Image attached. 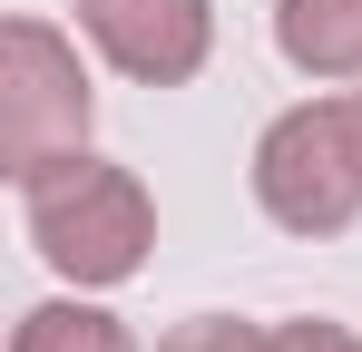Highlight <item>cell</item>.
Wrapping results in <instances>:
<instances>
[{
  "label": "cell",
  "instance_id": "obj_1",
  "mask_svg": "<svg viewBox=\"0 0 362 352\" xmlns=\"http://www.w3.org/2000/svg\"><path fill=\"white\" fill-rule=\"evenodd\" d=\"M20 206H30V245L59 264L69 284H127L157 245V206L147 186L108 157H59V167L20 176Z\"/></svg>",
  "mask_w": 362,
  "mask_h": 352
},
{
  "label": "cell",
  "instance_id": "obj_2",
  "mask_svg": "<svg viewBox=\"0 0 362 352\" xmlns=\"http://www.w3.org/2000/svg\"><path fill=\"white\" fill-rule=\"evenodd\" d=\"M255 196L294 235H343L362 216V108L353 98L284 108L255 147Z\"/></svg>",
  "mask_w": 362,
  "mask_h": 352
},
{
  "label": "cell",
  "instance_id": "obj_3",
  "mask_svg": "<svg viewBox=\"0 0 362 352\" xmlns=\"http://www.w3.org/2000/svg\"><path fill=\"white\" fill-rule=\"evenodd\" d=\"M88 117H98V98H88L78 49L49 20H10L0 30V157H10V176H40L59 157H78Z\"/></svg>",
  "mask_w": 362,
  "mask_h": 352
},
{
  "label": "cell",
  "instance_id": "obj_4",
  "mask_svg": "<svg viewBox=\"0 0 362 352\" xmlns=\"http://www.w3.org/2000/svg\"><path fill=\"white\" fill-rule=\"evenodd\" d=\"M78 30L118 59L127 78H147V88L196 78L206 49H216V10L206 0H78Z\"/></svg>",
  "mask_w": 362,
  "mask_h": 352
},
{
  "label": "cell",
  "instance_id": "obj_5",
  "mask_svg": "<svg viewBox=\"0 0 362 352\" xmlns=\"http://www.w3.org/2000/svg\"><path fill=\"white\" fill-rule=\"evenodd\" d=\"M274 49L303 78H362V0H284L274 10Z\"/></svg>",
  "mask_w": 362,
  "mask_h": 352
},
{
  "label": "cell",
  "instance_id": "obj_6",
  "mask_svg": "<svg viewBox=\"0 0 362 352\" xmlns=\"http://www.w3.org/2000/svg\"><path fill=\"white\" fill-rule=\"evenodd\" d=\"M10 352H127V333H118V313H98V303H30Z\"/></svg>",
  "mask_w": 362,
  "mask_h": 352
},
{
  "label": "cell",
  "instance_id": "obj_7",
  "mask_svg": "<svg viewBox=\"0 0 362 352\" xmlns=\"http://www.w3.org/2000/svg\"><path fill=\"white\" fill-rule=\"evenodd\" d=\"M157 352H274V333H255L235 313H196V323H177Z\"/></svg>",
  "mask_w": 362,
  "mask_h": 352
},
{
  "label": "cell",
  "instance_id": "obj_8",
  "mask_svg": "<svg viewBox=\"0 0 362 352\" xmlns=\"http://www.w3.org/2000/svg\"><path fill=\"white\" fill-rule=\"evenodd\" d=\"M274 352H362V333L323 323V313H303V323H274Z\"/></svg>",
  "mask_w": 362,
  "mask_h": 352
},
{
  "label": "cell",
  "instance_id": "obj_9",
  "mask_svg": "<svg viewBox=\"0 0 362 352\" xmlns=\"http://www.w3.org/2000/svg\"><path fill=\"white\" fill-rule=\"evenodd\" d=\"M353 108H362V98H353Z\"/></svg>",
  "mask_w": 362,
  "mask_h": 352
}]
</instances>
